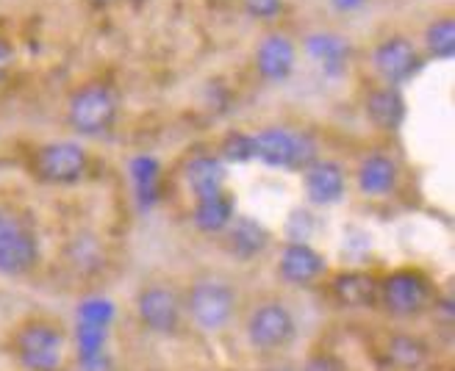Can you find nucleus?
<instances>
[{
	"instance_id": "nucleus-32",
	"label": "nucleus",
	"mask_w": 455,
	"mask_h": 371,
	"mask_svg": "<svg viewBox=\"0 0 455 371\" xmlns=\"http://www.w3.org/2000/svg\"><path fill=\"white\" fill-rule=\"evenodd\" d=\"M133 4H142V0H133Z\"/></svg>"
},
{
	"instance_id": "nucleus-4",
	"label": "nucleus",
	"mask_w": 455,
	"mask_h": 371,
	"mask_svg": "<svg viewBox=\"0 0 455 371\" xmlns=\"http://www.w3.org/2000/svg\"><path fill=\"white\" fill-rule=\"evenodd\" d=\"M39 261V241L31 225L12 208L0 205V274L22 277Z\"/></svg>"
},
{
	"instance_id": "nucleus-25",
	"label": "nucleus",
	"mask_w": 455,
	"mask_h": 371,
	"mask_svg": "<svg viewBox=\"0 0 455 371\" xmlns=\"http://www.w3.org/2000/svg\"><path fill=\"white\" fill-rule=\"evenodd\" d=\"M220 153L225 161H231V164H244V161L253 158V136H247L242 130L228 133L220 145Z\"/></svg>"
},
{
	"instance_id": "nucleus-24",
	"label": "nucleus",
	"mask_w": 455,
	"mask_h": 371,
	"mask_svg": "<svg viewBox=\"0 0 455 371\" xmlns=\"http://www.w3.org/2000/svg\"><path fill=\"white\" fill-rule=\"evenodd\" d=\"M103 343H106V328H100V324H89V321H78V355L86 363H95L100 358Z\"/></svg>"
},
{
	"instance_id": "nucleus-11",
	"label": "nucleus",
	"mask_w": 455,
	"mask_h": 371,
	"mask_svg": "<svg viewBox=\"0 0 455 371\" xmlns=\"http://www.w3.org/2000/svg\"><path fill=\"white\" fill-rule=\"evenodd\" d=\"M298 64V48L286 34H269L256 48V73L269 83H283Z\"/></svg>"
},
{
	"instance_id": "nucleus-29",
	"label": "nucleus",
	"mask_w": 455,
	"mask_h": 371,
	"mask_svg": "<svg viewBox=\"0 0 455 371\" xmlns=\"http://www.w3.org/2000/svg\"><path fill=\"white\" fill-rule=\"evenodd\" d=\"M12 67H14V48L6 36H0V81L9 75Z\"/></svg>"
},
{
	"instance_id": "nucleus-22",
	"label": "nucleus",
	"mask_w": 455,
	"mask_h": 371,
	"mask_svg": "<svg viewBox=\"0 0 455 371\" xmlns=\"http://www.w3.org/2000/svg\"><path fill=\"white\" fill-rule=\"evenodd\" d=\"M425 51L436 61H450L455 56V20L450 14L436 17L425 28Z\"/></svg>"
},
{
	"instance_id": "nucleus-1",
	"label": "nucleus",
	"mask_w": 455,
	"mask_h": 371,
	"mask_svg": "<svg viewBox=\"0 0 455 371\" xmlns=\"http://www.w3.org/2000/svg\"><path fill=\"white\" fill-rule=\"evenodd\" d=\"M120 114V98L108 83L92 81L78 86L67 100V125L81 136H100L114 128Z\"/></svg>"
},
{
	"instance_id": "nucleus-26",
	"label": "nucleus",
	"mask_w": 455,
	"mask_h": 371,
	"mask_svg": "<svg viewBox=\"0 0 455 371\" xmlns=\"http://www.w3.org/2000/svg\"><path fill=\"white\" fill-rule=\"evenodd\" d=\"M78 319L89 321V324H100V328H108L111 319H114V305L100 296L86 299V303H81V308H78Z\"/></svg>"
},
{
	"instance_id": "nucleus-13",
	"label": "nucleus",
	"mask_w": 455,
	"mask_h": 371,
	"mask_svg": "<svg viewBox=\"0 0 455 371\" xmlns=\"http://www.w3.org/2000/svg\"><path fill=\"white\" fill-rule=\"evenodd\" d=\"M278 272L291 286H308L325 272V258L306 241H291L281 252Z\"/></svg>"
},
{
	"instance_id": "nucleus-15",
	"label": "nucleus",
	"mask_w": 455,
	"mask_h": 371,
	"mask_svg": "<svg viewBox=\"0 0 455 371\" xmlns=\"http://www.w3.org/2000/svg\"><path fill=\"white\" fill-rule=\"evenodd\" d=\"M225 233V247L231 255H236V258H256V255H261L269 244V230L250 219V217H234L231 222H228V227L222 230Z\"/></svg>"
},
{
	"instance_id": "nucleus-16",
	"label": "nucleus",
	"mask_w": 455,
	"mask_h": 371,
	"mask_svg": "<svg viewBox=\"0 0 455 371\" xmlns=\"http://www.w3.org/2000/svg\"><path fill=\"white\" fill-rule=\"evenodd\" d=\"M306 53L320 64V69L331 78H339L350 64V42L339 34H311L306 36Z\"/></svg>"
},
{
	"instance_id": "nucleus-18",
	"label": "nucleus",
	"mask_w": 455,
	"mask_h": 371,
	"mask_svg": "<svg viewBox=\"0 0 455 371\" xmlns=\"http://www.w3.org/2000/svg\"><path fill=\"white\" fill-rule=\"evenodd\" d=\"M378 288L380 283L375 280L372 274L363 272H341L333 277L331 291L336 296L339 305L345 308H370L378 303Z\"/></svg>"
},
{
	"instance_id": "nucleus-21",
	"label": "nucleus",
	"mask_w": 455,
	"mask_h": 371,
	"mask_svg": "<svg viewBox=\"0 0 455 371\" xmlns=\"http://www.w3.org/2000/svg\"><path fill=\"white\" fill-rule=\"evenodd\" d=\"M195 225L203 230V233H222L228 227V222L234 219V200L228 192H220L214 197L206 200H195V214H192Z\"/></svg>"
},
{
	"instance_id": "nucleus-5",
	"label": "nucleus",
	"mask_w": 455,
	"mask_h": 371,
	"mask_svg": "<svg viewBox=\"0 0 455 371\" xmlns=\"http://www.w3.org/2000/svg\"><path fill=\"white\" fill-rule=\"evenodd\" d=\"M187 311L200 330L217 333L231 321V316L236 311V294L222 280H197L189 288Z\"/></svg>"
},
{
	"instance_id": "nucleus-7",
	"label": "nucleus",
	"mask_w": 455,
	"mask_h": 371,
	"mask_svg": "<svg viewBox=\"0 0 455 371\" xmlns=\"http://www.w3.org/2000/svg\"><path fill=\"white\" fill-rule=\"evenodd\" d=\"M378 299L392 316H400V319L417 316L430 303V283L425 274L414 269H397L380 283Z\"/></svg>"
},
{
	"instance_id": "nucleus-12",
	"label": "nucleus",
	"mask_w": 455,
	"mask_h": 371,
	"mask_svg": "<svg viewBox=\"0 0 455 371\" xmlns=\"http://www.w3.org/2000/svg\"><path fill=\"white\" fill-rule=\"evenodd\" d=\"M306 197L314 205H333L345 197L347 178L336 161H314L308 170H303Z\"/></svg>"
},
{
	"instance_id": "nucleus-10",
	"label": "nucleus",
	"mask_w": 455,
	"mask_h": 371,
	"mask_svg": "<svg viewBox=\"0 0 455 371\" xmlns=\"http://www.w3.org/2000/svg\"><path fill=\"white\" fill-rule=\"evenodd\" d=\"M180 311H184V303H180L178 291L167 286H145L136 296V313L153 333H175L180 324Z\"/></svg>"
},
{
	"instance_id": "nucleus-30",
	"label": "nucleus",
	"mask_w": 455,
	"mask_h": 371,
	"mask_svg": "<svg viewBox=\"0 0 455 371\" xmlns=\"http://www.w3.org/2000/svg\"><path fill=\"white\" fill-rule=\"evenodd\" d=\"M328 4L336 9V12H341V14H350V12H358L367 0H328Z\"/></svg>"
},
{
	"instance_id": "nucleus-27",
	"label": "nucleus",
	"mask_w": 455,
	"mask_h": 371,
	"mask_svg": "<svg viewBox=\"0 0 455 371\" xmlns=\"http://www.w3.org/2000/svg\"><path fill=\"white\" fill-rule=\"evenodd\" d=\"M247 17H253L259 22H272L283 12V0H239Z\"/></svg>"
},
{
	"instance_id": "nucleus-31",
	"label": "nucleus",
	"mask_w": 455,
	"mask_h": 371,
	"mask_svg": "<svg viewBox=\"0 0 455 371\" xmlns=\"http://www.w3.org/2000/svg\"><path fill=\"white\" fill-rule=\"evenodd\" d=\"M98 4H108V0H98Z\"/></svg>"
},
{
	"instance_id": "nucleus-6",
	"label": "nucleus",
	"mask_w": 455,
	"mask_h": 371,
	"mask_svg": "<svg viewBox=\"0 0 455 371\" xmlns=\"http://www.w3.org/2000/svg\"><path fill=\"white\" fill-rule=\"evenodd\" d=\"M89 155L78 142H51L34 153V178L51 186H70L86 175Z\"/></svg>"
},
{
	"instance_id": "nucleus-9",
	"label": "nucleus",
	"mask_w": 455,
	"mask_h": 371,
	"mask_svg": "<svg viewBox=\"0 0 455 371\" xmlns=\"http://www.w3.org/2000/svg\"><path fill=\"white\" fill-rule=\"evenodd\" d=\"M294 333H298V324L291 311L281 303H264L247 319V338L261 352L283 350L294 341Z\"/></svg>"
},
{
	"instance_id": "nucleus-2",
	"label": "nucleus",
	"mask_w": 455,
	"mask_h": 371,
	"mask_svg": "<svg viewBox=\"0 0 455 371\" xmlns=\"http://www.w3.org/2000/svg\"><path fill=\"white\" fill-rule=\"evenodd\" d=\"M316 142L306 130L264 128L253 136V158L275 170H308L316 158Z\"/></svg>"
},
{
	"instance_id": "nucleus-28",
	"label": "nucleus",
	"mask_w": 455,
	"mask_h": 371,
	"mask_svg": "<svg viewBox=\"0 0 455 371\" xmlns=\"http://www.w3.org/2000/svg\"><path fill=\"white\" fill-rule=\"evenodd\" d=\"M303 371H345V366H341V360H336L333 355H311L303 366Z\"/></svg>"
},
{
	"instance_id": "nucleus-3",
	"label": "nucleus",
	"mask_w": 455,
	"mask_h": 371,
	"mask_svg": "<svg viewBox=\"0 0 455 371\" xmlns=\"http://www.w3.org/2000/svg\"><path fill=\"white\" fill-rule=\"evenodd\" d=\"M12 352L28 371H56L64 358V333L51 321L31 319L14 330Z\"/></svg>"
},
{
	"instance_id": "nucleus-8",
	"label": "nucleus",
	"mask_w": 455,
	"mask_h": 371,
	"mask_svg": "<svg viewBox=\"0 0 455 371\" xmlns=\"http://www.w3.org/2000/svg\"><path fill=\"white\" fill-rule=\"evenodd\" d=\"M372 67L375 73L386 81V86H397L411 81L419 69H422V56L417 51V44L403 36V34H395V36H386L383 42L375 44L372 51Z\"/></svg>"
},
{
	"instance_id": "nucleus-19",
	"label": "nucleus",
	"mask_w": 455,
	"mask_h": 371,
	"mask_svg": "<svg viewBox=\"0 0 455 371\" xmlns=\"http://www.w3.org/2000/svg\"><path fill=\"white\" fill-rule=\"evenodd\" d=\"M225 164L214 155H197L187 164V186L195 200H206L225 192Z\"/></svg>"
},
{
	"instance_id": "nucleus-20",
	"label": "nucleus",
	"mask_w": 455,
	"mask_h": 371,
	"mask_svg": "<svg viewBox=\"0 0 455 371\" xmlns=\"http://www.w3.org/2000/svg\"><path fill=\"white\" fill-rule=\"evenodd\" d=\"M386 360L395 371H427L434 363L430 346L414 335H395L386 343Z\"/></svg>"
},
{
	"instance_id": "nucleus-23",
	"label": "nucleus",
	"mask_w": 455,
	"mask_h": 371,
	"mask_svg": "<svg viewBox=\"0 0 455 371\" xmlns=\"http://www.w3.org/2000/svg\"><path fill=\"white\" fill-rule=\"evenodd\" d=\"M131 178L136 186V197L142 205H150L158 192V164L150 155H140L131 161Z\"/></svg>"
},
{
	"instance_id": "nucleus-14",
	"label": "nucleus",
	"mask_w": 455,
	"mask_h": 371,
	"mask_svg": "<svg viewBox=\"0 0 455 371\" xmlns=\"http://www.w3.org/2000/svg\"><path fill=\"white\" fill-rule=\"evenodd\" d=\"M363 111L378 130L392 133L405 122V98L397 86H378L363 100Z\"/></svg>"
},
{
	"instance_id": "nucleus-17",
	"label": "nucleus",
	"mask_w": 455,
	"mask_h": 371,
	"mask_svg": "<svg viewBox=\"0 0 455 371\" xmlns=\"http://www.w3.org/2000/svg\"><path fill=\"white\" fill-rule=\"evenodd\" d=\"M355 178H358L361 194H367V197H383V194L395 192L400 170H397V164H395L389 155L372 153V155H367V158L361 161Z\"/></svg>"
}]
</instances>
